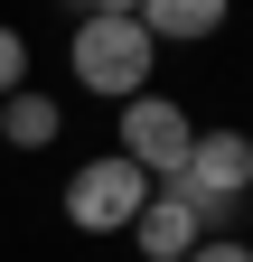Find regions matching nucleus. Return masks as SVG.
<instances>
[{"label": "nucleus", "mask_w": 253, "mask_h": 262, "mask_svg": "<svg viewBox=\"0 0 253 262\" xmlns=\"http://www.w3.org/2000/svg\"><path fill=\"white\" fill-rule=\"evenodd\" d=\"M75 84L85 94H103V103H132V94H150V66H160V47H150V28L141 19H75Z\"/></svg>", "instance_id": "obj_1"}, {"label": "nucleus", "mask_w": 253, "mask_h": 262, "mask_svg": "<svg viewBox=\"0 0 253 262\" xmlns=\"http://www.w3.org/2000/svg\"><path fill=\"white\" fill-rule=\"evenodd\" d=\"M19 84H28V38H19L10 19H0V103H10Z\"/></svg>", "instance_id": "obj_8"}, {"label": "nucleus", "mask_w": 253, "mask_h": 262, "mask_svg": "<svg viewBox=\"0 0 253 262\" xmlns=\"http://www.w3.org/2000/svg\"><path fill=\"white\" fill-rule=\"evenodd\" d=\"M141 206H150V178H141L122 150L85 159V169L66 178V225H85V234H132Z\"/></svg>", "instance_id": "obj_4"}, {"label": "nucleus", "mask_w": 253, "mask_h": 262, "mask_svg": "<svg viewBox=\"0 0 253 262\" xmlns=\"http://www.w3.org/2000/svg\"><path fill=\"white\" fill-rule=\"evenodd\" d=\"M85 19H141V0H75Z\"/></svg>", "instance_id": "obj_10"}, {"label": "nucleus", "mask_w": 253, "mask_h": 262, "mask_svg": "<svg viewBox=\"0 0 253 262\" xmlns=\"http://www.w3.org/2000/svg\"><path fill=\"white\" fill-rule=\"evenodd\" d=\"M225 19H235V0H141L150 47H206Z\"/></svg>", "instance_id": "obj_6"}, {"label": "nucleus", "mask_w": 253, "mask_h": 262, "mask_svg": "<svg viewBox=\"0 0 253 262\" xmlns=\"http://www.w3.org/2000/svg\"><path fill=\"white\" fill-rule=\"evenodd\" d=\"M56 131H66V103L38 94V84H19L10 103H0V150H47Z\"/></svg>", "instance_id": "obj_7"}, {"label": "nucleus", "mask_w": 253, "mask_h": 262, "mask_svg": "<svg viewBox=\"0 0 253 262\" xmlns=\"http://www.w3.org/2000/svg\"><path fill=\"white\" fill-rule=\"evenodd\" d=\"M187 262H253V244H235V234H206V244L187 253Z\"/></svg>", "instance_id": "obj_9"}, {"label": "nucleus", "mask_w": 253, "mask_h": 262, "mask_svg": "<svg viewBox=\"0 0 253 262\" xmlns=\"http://www.w3.org/2000/svg\"><path fill=\"white\" fill-rule=\"evenodd\" d=\"M187 141H197V122H187V103H169V94H132V103H122V122H113V150L132 159L150 187L187 169Z\"/></svg>", "instance_id": "obj_3"}, {"label": "nucleus", "mask_w": 253, "mask_h": 262, "mask_svg": "<svg viewBox=\"0 0 253 262\" xmlns=\"http://www.w3.org/2000/svg\"><path fill=\"white\" fill-rule=\"evenodd\" d=\"M160 187L187 196V206L206 215V234H216V225L253 196V131H197V141H187V169L160 178Z\"/></svg>", "instance_id": "obj_2"}, {"label": "nucleus", "mask_w": 253, "mask_h": 262, "mask_svg": "<svg viewBox=\"0 0 253 262\" xmlns=\"http://www.w3.org/2000/svg\"><path fill=\"white\" fill-rule=\"evenodd\" d=\"M132 244H141L150 262H187V253L206 244V215L187 206V196H169V187H150V206L132 215Z\"/></svg>", "instance_id": "obj_5"}]
</instances>
